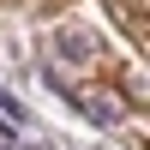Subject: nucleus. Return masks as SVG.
I'll return each instance as SVG.
<instances>
[{
  "instance_id": "nucleus-1",
  "label": "nucleus",
  "mask_w": 150,
  "mask_h": 150,
  "mask_svg": "<svg viewBox=\"0 0 150 150\" xmlns=\"http://www.w3.org/2000/svg\"><path fill=\"white\" fill-rule=\"evenodd\" d=\"M78 108H84L90 120H120V114H126L120 102H102V96H78Z\"/></svg>"
},
{
  "instance_id": "nucleus-2",
  "label": "nucleus",
  "mask_w": 150,
  "mask_h": 150,
  "mask_svg": "<svg viewBox=\"0 0 150 150\" xmlns=\"http://www.w3.org/2000/svg\"><path fill=\"white\" fill-rule=\"evenodd\" d=\"M0 150H54V144H12V138H6Z\"/></svg>"
}]
</instances>
